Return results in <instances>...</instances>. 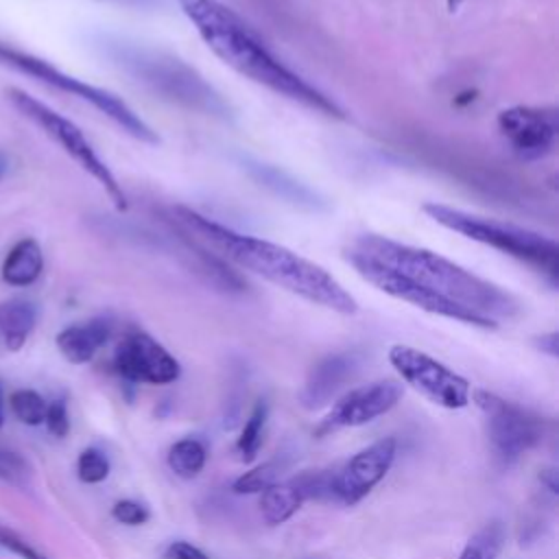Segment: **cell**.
Returning <instances> with one entry per match:
<instances>
[{
    "label": "cell",
    "mask_w": 559,
    "mask_h": 559,
    "mask_svg": "<svg viewBox=\"0 0 559 559\" xmlns=\"http://www.w3.org/2000/svg\"><path fill=\"white\" fill-rule=\"evenodd\" d=\"M404 389L395 380H376L345 393L332 411L314 428L317 437L330 435L341 428H354L369 424L371 419L389 413L402 397Z\"/></svg>",
    "instance_id": "cell-13"
},
{
    "label": "cell",
    "mask_w": 559,
    "mask_h": 559,
    "mask_svg": "<svg viewBox=\"0 0 559 559\" xmlns=\"http://www.w3.org/2000/svg\"><path fill=\"white\" fill-rule=\"evenodd\" d=\"M7 98L26 120L39 127L57 146H61L66 155H70L105 190V194L118 212L129 210V199L122 186L118 183L111 168L96 153L87 135L81 131V127H76L72 120H68L66 116H61L59 111H55L52 107H48L46 103L26 94L20 87H7Z\"/></svg>",
    "instance_id": "cell-7"
},
{
    "label": "cell",
    "mask_w": 559,
    "mask_h": 559,
    "mask_svg": "<svg viewBox=\"0 0 559 559\" xmlns=\"http://www.w3.org/2000/svg\"><path fill=\"white\" fill-rule=\"evenodd\" d=\"M282 469H284V465L280 461H266V463L253 467L251 472H245L242 476H238L234 480L231 489L236 493H262L271 485L280 483Z\"/></svg>",
    "instance_id": "cell-24"
},
{
    "label": "cell",
    "mask_w": 559,
    "mask_h": 559,
    "mask_svg": "<svg viewBox=\"0 0 559 559\" xmlns=\"http://www.w3.org/2000/svg\"><path fill=\"white\" fill-rule=\"evenodd\" d=\"M109 2H118V4H124V7H133V9H151L159 0H109Z\"/></svg>",
    "instance_id": "cell-33"
},
{
    "label": "cell",
    "mask_w": 559,
    "mask_h": 559,
    "mask_svg": "<svg viewBox=\"0 0 559 559\" xmlns=\"http://www.w3.org/2000/svg\"><path fill=\"white\" fill-rule=\"evenodd\" d=\"M469 400H474V404L485 413L489 439L504 463H513L520 454L542 441L544 421L522 406L485 389L472 391Z\"/></svg>",
    "instance_id": "cell-10"
},
{
    "label": "cell",
    "mask_w": 559,
    "mask_h": 559,
    "mask_svg": "<svg viewBox=\"0 0 559 559\" xmlns=\"http://www.w3.org/2000/svg\"><path fill=\"white\" fill-rule=\"evenodd\" d=\"M537 347L542 352H546L548 356H557L559 354V341H557V332H548V334H542L537 338Z\"/></svg>",
    "instance_id": "cell-31"
},
{
    "label": "cell",
    "mask_w": 559,
    "mask_h": 559,
    "mask_svg": "<svg viewBox=\"0 0 559 559\" xmlns=\"http://www.w3.org/2000/svg\"><path fill=\"white\" fill-rule=\"evenodd\" d=\"M4 421V415H2V384H0V426Z\"/></svg>",
    "instance_id": "cell-35"
},
{
    "label": "cell",
    "mask_w": 559,
    "mask_h": 559,
    "mask_svg": "<svg viewBox=\"0 0 559 559\" xmlns=\"http://www.w3.org/2000/svg\"><path fill=\"white\" fill-rule=\"evenodd\" d=\"M166 559H210V557L201 548L179 539L166 548Z\"/></svg>",
    "instance_id": "cell-30"
},
{
    "label": "cell",
    "mask_w": 559,
    "mask_h": 559,
    "mask_svg": "<svg viewBox=\"0 0 559 559\" xmlns=\"http://www.w3.org/2000/svg\"><path fill=\"white\" fill-rule=\"evenodd\" d=\"M498 129L511 151L524 162H537L550 155L559 133L555 109L524 105L502 109L498 114Z\"/></svg>",
    "instance_id": "cell-12"
},
{
    "label": "cell",
    "mask_w": 559,
    "mask_h": 559,
    "mask_svg": "<svg viewBox=\"0 0 559 559\" xmlns=\"http://www.w3.org/2000/svg\"><path fill=\"white\" fill-rule=\"evenodd\" d=\"M111 515L114 520H118L120 524H127V526H140L148 520V509L135 500H118L114 507H111Z\"/></svg>",
    "instance_id": "cell-28"
},
{
    "label": "cell",
    "mask_w": 559,
    "mask_h": 559,
    "mask_svg": "<svg viewBox=\"0 0 559 559\" xmlns=\"http://www.w3.org/2000/svg\"><path fill=\"white\" fill-rule=\"evenodd\" d=\"M170 212L188 236L210 245L240 269L251 271L266 282L338 314L358 312V301L354 295H349V290H345V286L317 262H310L277 242L225 227L194 212L192 207L173 205Z\"/></svg>",
    "instance_id": "cell-1"
},
{
    "label": "cell",
    "mask_w": 559,
    "mask_h": 559,
    "mask_svg": "<svg viewBox=\"0 0 559 559\" xmlns=\"http://www.w3.org/2000/svg\"><path fill=\"white\" fill-rule=\"evenodd\" d=\"M539 480L548 487L550 493H559V480H557V472L555 469H544L539 474Z\"/></svg>",
    "instance_id": "cell-32"
},
{
    "label": "cell",
    "mask_w": 559,
    "mask_h": 559,
    "mask_svg": "<svg viewBox=\"0 0 559 559\" xmlns=\"http://www.w3.org/2000/svg\"><path fill=\"white\" fill-rule=\"evenodd\" d=\"M114 321L109 317H94L83 323L63 328L55 343L61 356L72 365H83L94 358V354L109 341Z\"/></svg>",
    "instance_id": "cell-16"
},
{
    "label": "cell",
    "mask_w": 559,
    "mask_h": 559,
    "mask_svg": "<svg viewBox=\"0 0 559 559\" xmlns=\"http://www.w3.org/2000/svg\"><path fill=\"white\" fill-rule=\"evenodd\" d=\"M349 249L373 258L417 286L443 295L496 323L498 319L513 317L520 308L515 297L502 290L498 284L478 277L476 273L430 249L413 247L378 234H360L354 238Z\"/></svg>",
    "instance_id": "cell-3"
},
{
    "label": "cell",
    "mask_w": 559,
    "mask_h": 559,
    "mask_svg": "<svg viewBox=\"0 0 559 559\" xmlns=\"http://www.w3.org/2000/svg\"><path fill=\"white\" fill-rule=\"evenodd\" d=\"M9 404H11L13 415L22 424H26V426L44 424L48 402H44V397L37 391H33V389H17V391L11 393Z\"/></svg>",
    "instance_id": "cell-25"
},
{
    "label": "cell",
    "mask_w": 559,
    "mask_h": 559,
    "mask_svg": "<svg viewBox=\"0 0 559 559\" xmlns=\"http://www.w3.org/2000/svg\"><path fill=\"white\" fill-rule=\"evenodd\" d=\"M4 170H7V162H4V157L0 155V179L4 177Z\"/></svg>",
    "instance_id": "cell-34"
},
{
    "label": "cell",
    "mask_w": 559,
    "mask_h": 559,
    "mask_svg": "<svg viewBox=\"0 0 559 559\" xmlns=\"http://www.w3.org/2000/svg\"><path fill=\"white\" fill-rule=\"evenodd\" d=\"M266 415H269V406L266 402H255L249 419L245 421L242 430H240V437L236 441V450L240 454L242 461H251L258 450H260V443H262V432H264V424H266Z\"/></svg>",
    "instance_id": "cell-23"
},
{
    "label": "cell",
    "mask_w": 559,
    "mask_h": 559,
    "mask_svg": "<svg viewBox=\"0 0 559 559\" xmlns=\"http://www.w3.org/2000/svg\"><path fill=\"white\" fill-rule=\"evenodd\" d=\"M397 452V441L384 437L369 448L356 452L334 476L332 496L345 504L360 502L391 469Z\"/></svg>",
    "instance_id": "cell-14"
},
{
    "label": "cell",
    "mask_w": 559,
    "mask_h": 559,
    "mask_svg": "<svg viewBox=\"0 0 559 559\" xmlns=\"http://www.w3.org/2000/svg\"><path fill=\"white\" fill-rule=\"evenodd\" d=\"M358 367L356 354H330L321 358L308 373L301 391L299 404L308 411L321 408L330 404V400L338 393V389L354 376Z\"/></svg>",
    "instance_id": "cell-15"
},
{
    "label": "cell",
    "mask_w": 559,
    "mask_h": 559,
    "mask_svg": "<svg viewBox=\"0 0 559 559\" xmlns=\"http://www.w3.org/2000/svg\"><path fill=\"white\" fill-rule=\"evenodd\" d=\"M205 46L231 70L249 81L330 118H345V111L321 90L310 85L284 66L258 31L221 0H177Z\"/></svg>",
    "instance_id": "cell-2"
},
{
    "label": "cell",
    "mask_w": 559,
    "mask_h": 559,
    "mask_svg": "<svg viewBox=\"0 0 559 559\" xmlns=\"http://www.w3.org/2000/svg\"><path fill=\"white\" fill-rule=\"evenodd\" d=\"M44 424H46L48 432L55 435V437H66V435H68V430H70V417H68L66 400H52V402L46 406Z\"/></svg>",
    "instance_id": "cell-29"
},
{
    "label": "cell",
    "mask_w": 559,
    "mask_h": 559,
    "mask_svg": "<svg viewBox=\"0 0 559 559\" xmlns=\"http://www.w3.org/2000/svg\"><path fill=\"white\" fill-rule=\"evenodd\" d=\"M107 48L114 63H118L124 72L151 87L162 98H168L205 116H231L225 98L186 61L162 50L124 41H111Z\"/></svg>",
    "instance_id": "cell-4"
},
{
    "label": "cell",
    "mask_w": 559,
    "mask_h": 559,
    "mask_svg": "<svg viewBox=\"0 0 559 559\" xmlns=\"http://www.w3.org/2000/svg\"><path fill=\"white\" fill-rule=\"evenodd\" d=\"M0 548L20 557V559H48L44 552H39L35 546H31L22 535L0 524Z\"/></svg>",
    "instance_id": "cell-27"
},
{
    "label": "cell",
    "mask_w": 559,
    "mask_h": 559,
    "mask_svg": "<svg viewBox=\"0 0 559 559\" xmlns=\"http://www.w3.org/2000/svg\"><path fill=\"white\" fill-rule=\"evenodd\" d=\"M306 489L297 478L271 485L260 496V513L269 524H282L290 520L306 500Z\"/></svg>",
    "instance_id": "cell-20"
},
{
    "label": "cell",
    "mask_w": 559,
    "mask_h": 559,
    "mask_svg": "<svg viewBox=\"0 0 559 559\" xmlns=\"http://www.w3.org/2000/svg\"><path fill=\"white\" fill-rule=\"evenodd\" d=\"M389 362L406 384L424 393L437 406L456 411L469 404V382L426 352L408 345H393L389 349Z\"/></svg>",
    "instance_id": "cell-9"
},
{
    "label": "cell",
    "mask_w": 559,
    "mask_h": 559,
    "mask_svg": "<svg viewBox=\"0 0 559 559\" xmlns=\"http://www.w3.org/2000/svg\"><path fill=\"white\" fill-rule=\"evenodd\" d=\"M76 474L83 483H103L109 476V459L98 448H87L79 454Z\"/></svg>",
    "instance_id": "cell-26"
},
{
    "label": "cell",
    "mask_w": 559,
    "mask_h": 559,
    "mask_svg": "<svg viewBox=\"0 0 559 559\" xmlns=\"http://www.w3.org/2000/svg\"><path fill=\"white\" fill-rule=\"evenodd\" d=\"M41 271H44V251L39 242L35 238H22L9 249L0 266V277L4 284L22 288L37 282Z\"/></svg>",
    "instance_id": "cell-18"
},
{
    "label": "cell",
    "mask_w": 559,
    "mask_h": 559,
    "mask_svg": "<svg viewBox=\"0 0 559 559\" xmlns=\"http://www.w3.org/2000/svg\"><path fill=\"white\" fill-rule=\"evenodd\" d=\"M507 539V528L500 520H491L480 526L461 550L459 559H498Z\"/></svg>",
    "instance_id": "cell-21"
},
{
    "label": "cell",
    "mask_w": 559,
    "mask_h": 559,
    "mask_svg": "<svg viewBox=\"0 0 559 559\" xmlns=\"http://www.w3.org/2000/svg\"><path fill=\"white\" fill-rule=\"evenodd\" d=\"M0 66L13 68L15 72L28 74L31 79H35L52 90L66 92L74 98L90 103L100 114H105L111 122H116L124 133H129L131 138H135L140 142H146V144L159 142V135L153 131V127L146 120H142L118 94H114L105 87H96L87 81H81L33 52H26L11 44L0 41Z\"/></svg>",
    "instance_id": "cell-6"
},
{
    "label": "cell",
    "mask_w": 559,
    "mask_h": 559,
    "mask_svg": "<svg viewBox=\"0 0 559 559\" xmlns=\"http://www.w3.org/2000/svg\"><path fill=\"white\" fill-rule=\"evenodd\" d=\"M114 369L127 382L170 384L181 376L179 360L144 330H131L114 352Z\"/></svg>",
    "instance_id": "cell-11"
},
{
    "label": "cell",
    "mask_w": 559,
    "mask_h": 559,
    "mask_svg": "<svg viewBox=\"0 0 559 559\" xmlns=\"http://www.w3.org/2000/svg\"><path fill=\"white\" fill-rule=\"evenodd\" d=\"M205 459H207L205 445L192 437L179 439L177 443H173L168 450V456H166L168 467L181 478L199 476L205 465Z\"/></svg>",
    "instance_id": "cell-22"
},
{
    "label": "cell",
    "mask_w": 559,
    "mask_h": 559,
    "mask_svg": "<svg viewBox=\"0 0 559 559\" xmlns=\"http://www.w3.org/2000/svg\"><path fill=\"white\" fill-rule=\"evenodd\" d=\"M245 168L249 170V175L260 186L269 188L280 199H284V201H288L297 207H306V210H321L323 207V201L308 186L299 183L297 179H293L282 168L264 164V162H255V159H245Z\"/></svg>",
    "instance_id": "cell-17"
},
{
    "label": "cell",
    "mask_w": 559,
    "mask_h": 559,
    "mask_svg": "<svg viewBox=\"0 0 559 559\" xmlns=\"http://www.w3.org/2000/svg\"><path fill=\"white\" fill-rule=\"evenodd\" d=\"M37 325V306L22 297L0 301V336L9 352H20Z\"/></svg>",
    "instance_id": "cell-19"
},
{
    "label": "cell",
    "mask_w": 559,
    "mask_h": 559,
    "mask_svg": "<svg viewBox=\"0 0 559 559\" xmlns=\"http://www.w3.org/2000/svg\"><path fill=\"white\" fill-rule=\"evenodd\" d=\"M345 260L352 264V269L365 280L369 282L371 286H376L378 290H382L384 295L393 297V299H400V301H406L419 310H426L430 314H439V317H445V319H454V321H461V323H467V325H474V328H483V330H493L498 323L483 317V314H476L459 304H454L452 299L443 297V295H437L432 290H426L421 286H417L415 282L402 277L400 273L391 271L389 266L376 262L373 258L369 255H362L354 249H345Z\"/></svg>",
    "instance_id": "cell-8"
},
{
    "label": "cell",
    "mask_w": 559,
    "mask_h": 559,
    "mask_svg": "<svg viewBox=\"0 0 559 559\" xmlns=\"http://www.w3.org/2000/svg\"><path fill=\"white\" fill-rule=\"evenodd\" d=\"M428 218H432L437 225L456 231L474 242L493 247L520 262H526L528 266L544 273L552 284L559 275V247L555 238H548L546 234L533 231L528 227H520L507 221L487 218L478 214H469L465 210L443 205L437 201L424 203L421 207Z\"/></svg>",
    "instance_id": "cell-5"
}]
</instances>
